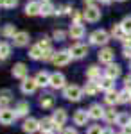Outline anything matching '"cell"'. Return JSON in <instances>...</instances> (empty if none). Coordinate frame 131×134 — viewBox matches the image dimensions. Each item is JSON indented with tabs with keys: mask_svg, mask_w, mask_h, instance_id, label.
I'll use <instances>...</instances> for the list:
<instances>
[{
	"mask_svg": "<svg viewBox=\"0 0 131 134\" xmlns=\"http://www.w3.org/2000/svg\"><path fill=\"white\" fill-rule=\"evenodd\" d=\"M108 41H110V32H106L104 29H97V31H93L90 34V45L104 47Z\"/></svg>",
	"mask_w": 131,
	"mask_h": 134,
	"instance_id": "6da1fadb",
	"label": "cell"
},
{
	"mask_svg": "<svg viewBox=\"0 0 131 134\" xmlns=\"http://www.w3.org/2000/svg\"><path fill=\"white\" fill-rule=\"evenodd\" d=\"M63 97L67 100H70V102H77V100H81V97H83V90H81L79 86H75V84L65 86L63 88Z\"/></svg>",
	"mask_w": 131,
	"mask_h": 134,
	"instance_id": "7a4b0ae2",
	"label": "cell"
},
{
	"mask_svg": "<svg viewBox=\"0 0 131 134\" xmlns=\"http://www.w3.org/2000/svg\"><path fill=\"white\" fill-rule=\"evenodd\" d=\"M83 16H84V20L90 21V23H95V21L101 20V9L97 7V5H88L84 13H83Z\"/></svg>",
	"mask_w": 131,
	"mask_h": 134,
	"instance_id": "3957f363",
	"label": "cell"
},
{
	"mask_svg": "<svg viewBox=\"0 0 131 134\" xmlns=\"http://www.w3.org/2000/svg\"><path fill=\"white\" fill-rule=\"evenodd\" d=\"M68 52H70L72 59H83V57L88 55V47L81 45V43H75V45H72L70 48H68Z\"/></svg>",
	"mask_w": 131,
	"mask_h": 134,
	"instance_id": "277c9868",
	"label": "cell"
},
{
	"mask_svg": "<svg viewBox=\"0 0 131 134\" xmlns=\"http://www.w3.org/2000/svg\"><path fill=\"white\" fill-rule=\"evenodd\" d=\"M70 61H72V55H70V52H68V50L56 52V55H54V59H52V63H54L56 66H67Z\"/></svg>",
	"mask_w": 131,
	"mask_h": 134,
	"instance_id": "5b68a950",
	"label": "cell"
},
{
	"mask_svg": "<svg viewBox=\"0 0 131 134\" xmlns=\"http://www.w3.org/2000/svg\"><path fill=\"white\" fill-rule=\"evenodd\" d=\"M18 116H16V111H13V109H2L0 111V125H11L14 124V120H16Z\"/></svg>",
	"mask_w": 131,
	"mask_h": 134,
	"instance_id": "8992f818",
	"label": "cell"
},
{
	"mask_svg": "<svg viewBox=\"0 0 131 134\" xmlns=\"http://www.w3.org/2000/svg\"><path fill=\"white\" fill-rule=\"evenodd\" d=\"M51 88L54 90H61V88H65V75L59 72H54L51 73V82H49Z\"/></svg>",
	"mask_w": 131,
	"mask_h": 134,
	"instance_id": "52a82bcc",
	"label": "cell"
},
{
	"mask_svg": "<svg viewBox=\"0 0 131 134\" xmlns=\"http://www.w3.org/2000/svg\"><path fill=\"white\" fill-rule=\"evenodd\" d=\"M97 57H99V61L104 63V64H111V63H113V57H115V52L111 50V48H108V47H104V48L99 50Z\"/></svg>",
	"mask_w": 131,
	"mask_h": 134,
	"instance_id": "ba28073f",
	"label": "cell"
},
{
	"mask_svg": "<svg viewBox=\"0 0 131 134\" xmlns=\"http://www.w3.org/2000/svg\"><path fill=\"white\" fill-rule=\"evenodd\" d=\"M104 107H102L101 104H92L90 109H88V116H90L92 120H101V118H104Z\"/></svg>",
	"mask_w": 131,
	"mask_h": 134,
	"instance_id": "9c48e42d",
	"label": "cell"
},
{
	"mask_svg": "<svg viewBox=\"0 0 131 134\" xmlns=\"http://www.w3.org/2000/svg\"><path fill=\"white\" fill-rule=\"evenodd\" d=\"M88 120H90V116H88V111H86V109H77V111L74 113V124L79 125V127L86 125Z\"/></svg>",
	"mask_w": 131,
	"mask_h": 134,
	"instance_id": "30bf717a",
	"label": "cell"
},
{
	"mask_svg": "<svg viewBox=\"0 0 131 134\" xmlns=\"http://www.w3.org/2000/svg\"><path fill=\"white\" fill-rule=\"evenodd\" d=\"M20 88H22V93H25V95H31V93H34V91H36L38 84H36V81H34V79L27 77V79H23V81H22Z\"/></svg>",
	"mask_w": 131,
	"mask_h": 134,
	"instance_id": "8fae6325",
	"label": "cell"
},
{
	"mask_svg": "<svg viewBox=\"0 0 131 134\" xmlns=\"http://www.w3.org/2000/svg\"><path fill=\"white\" fill-rule=\"evenodd\" d=\"M22 129H23V132L32 134V132H36V131L40 129V122H38L36 118H25V122H23V125H22Z\"/></svg>",
	"mask_w": 131,
	"mask_h": 134,
	"instance_id": "7c38bea8",
	"label": "cell"
},
{
	"mask_svg": "<svg viewBox=\"0 0 131 134\" xmlns=\"http://www.w3.org/2000/svg\"><path fill=\"white\" fill-rule=\"evenodd\" d=\"M120 73H122V68H120V64H117V63H111V64H108V68L104 70V75L106 77H110V79H117V77H120Z\"/></svg>",
	"mask_w": 131,
	"mask_h": 134,
	"instance_id": "4fadbf2b",
	"label": "cell"
},
{
	"mask_svg": "<svg viewBox=\"0 0 131 134\" xmlns=\"http://www.w3.org/2000/svg\"><path fill=\"white\" fill-rule=\"evenodd\" d=\"M84 25H81V23H72L70 25V31H68V34H70L72 40H81L83 36H84Z\"/></svg>",
	"mask_w": 131,
	"mask_h": 134,
	"instance_id": "5bb4252c",
	"label": "cell"
},
{
	"mask_svg": "<svg viewBox=\"0 0 131 134\" xmlns=\"http://www.w3.org/2000/svg\"><path fill=\"white\" fill-rule=\"evenodd\" d=\"M40 11H41L40 0H31V2H27V5H25V14L36 16V14H40Z\"/></svg>",
	"mask_w": 131,
	"mask_h": 134,
	"instance_id": "9a60e30c",
	"label": "cell"
},
{
	"mask_svg": "<svg viewBox=\"0 0 131 134\" xmlns=\"http://www.w3.org/2000/svg\"><path fill=\"white\" fill-rule=\"evenodd\" d=\"M13 77L14 79H27V66L23 64V63H16L14 66H13Z\"/></svg>",
	"mask_w": 131,
	"mask_h": 134,
	"instance_id": "2e32d148",
	"label": "cell"
},
{
	"mask_svg": "<svg viewBox=\"0 0 131 134\" xmlns=\"http://www.w3.org/2000/svg\"><path fill=\"white\" fill-rule=\"evenodd\" d=\"M34 81H36V84L38 86H41V88H45V86H49V82H51V73L49 72H38L36 73V77H34Z\"/></svg>",
	"mask_w": 131,
	"mask_h": 134,
	"instance_id": "e0dca14e",
	"label": "cell"
},
{
	"mask_svg": "<svg viewBox=\"0 0 131 134\" xmlns=\"http://www.w3.org/2000/svg\"><path fill=\"white\" fill-rule=\"evenodd\" d=\"M67 118H68V116H67V111H65V109H61V107H59V109H56V111H54V114H52L54 124H56V125H61V127L65 125Z\"/></svg>",
	"mask_w": 131,
	"mask_h": 134,
	"instance_id": "ac0fdd59",
	"label": "cell"
},
{
	"mask_svg": "<svg viewBox=\"0 0 131 134\" xmlns=\"http://www.w3.org/2000/svg\"><path fill=\"white\" fill-rule=\"evenodd\" d=\"M83 91L86 93L88 97H93V95H97V93L101 91V88H99V84H97V81H88V82L84 84Z\"/></svg>",
	"mask_w": 131,
	"mask_h": 134,
	"instance_id": "d6986e66",
	"label": "cell"
},
{
	"mask_svg": "<svg viewBox=\"0 0 131 134\" xmlns=\"http://www.w3.org/2000/svg\"><path fill=\"white\" fill-rule=\"evenodd\" d=\"M40 4H41V11H40L41 16H51L56 13V7L51 4V0H40Z\"/></svg>",
	"mask_w": 131,
	"mask_h": 134,
	"instance_id": "ffe728a7",
	"label": "cell"
},
{
	"mask_svg": "<svg viewBox=\"0 0 131 134\" xmlns=\"http://www.w3.org/2000/svg\"><path fill=\"white\" fill-rule=\"evenodd\" d=\"M13 43H14V47H25L27 43H29V34L27 32H16V36L13 38Z\"/></svg>",
	"mask_w": 131,
	"mask_h": 134,
	"instance_id": "44dd1931",
	"label": "cell"
},
{
	"mask_svg": "<svg viewBox=\"0 0 131 134\" xmlns=\"http://www.w3.org/2000/svg\"><path fill=\"white\" fill-rule=\"evenodd\" d=\"M113 82H115V81H113V79H110V77H106V75H104V77H101V79L97 81L99 88H101L104 93L110 91V90H115V88H113Z\"/></svg>",
	"mask_w": 131,
	"mask_h": 134,
	"instance_id": "7402d4cb",
	"label": "cell"
},
{
	"mask_svg": "<svg viewBox=\"0 0 131 134\" xmlns=\"http://www.w3.org/2000/svg\"><path fill=\"white\" fill-rule=\"evenodd\" d=\"M86 77H88V81H99L102 75H101V68L99 66H95V64H92L90 68L86 70Z\"/></svg>",
	"mask_w": 131,
	"mask_h": 134,
	"instance_id": "603a6c76",
	"label": "cell"
},
{
	"mask_svg": "<svg viewBox=\"0 0 131 134\" xmlns=\"http://www.w3.org/2000/svg\"><path fill=\"white\" fill-rule=\"evenodd\" d=\"M40 129L43 132H54V129H56V124H54V120L52 118H43L40 122Z\"/></svg>",
	"mask_w": 131,
	"mask_h": 134,
	"instance_id": "cb8c5ba5",
	"label": "cell"
},
{
	"mask_svg": "<svg viewBox=\"0 0 131 134\" xmlns=\"http://www.w3.org/2000/svg\"><path fill=\"white\" fill-rule=\"evenodd\" d=\"M104 102L110 104V105L119 104V91H117V90H110V91H106V95H104Z\"/></svg>",
	"mask_w": 131,
	"mask_h": 134,
	"instance_id": "d4e9b609",
	"label": "cell"
},
{
	"mask_svg": "<svg viewBox=\"0 0 131 134\" xmlns=\"http://www.w3.org/2000/svg\"><path fill=\"white\" fill-rule=\"evenodd\" d=\"M9 102H11V91L9 90L0 91V109H7Z\"/></svg>",
	"mask_w": 131,
	"mask_h": 134,
	"instance_id": "484cf974",
	"label": "cell"
},
{
	"mask_svg": "<svg viewBox=\"0 0 131 134\" xmlns=\"http://www.w3.org/2000/svg\"><path fill=\"white\" fill-rule=\"evenodd\" d=\"M16 32H18V31H16V27H14L13 23H7V25H4V29H2V36L13 40V38L16 36Z\"/></svg>",
	"mask_w": 131,
	"mask_h": 134,
	"instance_id": "4316f807",
	"label": "cell"
},
{
	"mask_svg": "<svg viewBox=\"0 0 131 134\" xmlns=\"http://www.w3.org/2000/svg\"><path fill=\"white\" fill-rule=\"evenodd\" d=\"M40 105L43 107V109H49V107H52V105H54V97H52L51 93H47V95H41Z\"/></svg>",
	"mask_w": 131,
	"mask_h": 134,
	"instance_id": "83f0119b",
	"label": "cell"
},
{
	"mask_svg": "<svg viewBox=\"0 0 131 134\" xmlns=\"http://www.w3.org/2000/svg\"><path fill=\"white\" fill-rule=\"evenodd\" d=\"M14 111H16V116H27L29 113V102H18L16 104V107H14Z\"/></svg>",
	"mask_w": 131,
	"mask_h": 134,
	"instance_id": "f1b7e54d",
	"label": "cell"
},
{
	"mask_svg": "<svg viewBox=\"0 0 131 134\" xmlns=\"http://www.w3.org/2000/svg\"><path fill=\"white\" fill-rule=\"evenodd\" d=\"M117 118H119V113H117L113 107L104 111V120H106L108 124H117Z\"/></svg>",
	"mask_w": 131,
	"mask_h": 134,
	"instance_id": "f546056e",
	"label": "cell"
},
{
	"mask_svg": "<svg viewBox=\"0 0 131 134\" xmlns=\"http://www.w3.org/2000/svg\"><path fill=\"white\" fill-rule=\"evenodd\" d=\"M29 57H31V59H34V61H38V59L43 57V50H41L38 45H32V47L29 48Z\"/></svg>",
	"mask_w": 131,
	"mask_h": 134,
	"instance_id": "4dcf8cb0",
	"label": "cell"
},
{
	"mask_svg": "<svg viewBox=\"0 0 131 134\" xmlns=\"http://www.w3.org/2000/svg\"><path fill=\"white\" fill-rule=\"evenodd\" d=\"M110 36H113L115 40H122V38L126 36V32H124V29L120 27V23H119V25H113V27H111Z\"/></svg>",
	"mask_w": 131,
	"mask_h": 134,
	"instance_id": "1f68e13d",
	"label": "cell"
},
{
	"mask_svg": "<svg viewBox=\"0 0 131 134\" xmlns=\"http://www.w3.org/2000/svg\"><path fill=\"white\" fill-rule=\"evenodd\" d=\"M117 125H120L122 129L128 127V125H131V116L128 113H120V114H119V118H117Z\"/></svg>",
	"mask_w": 131,
	"mask_h": 134,
	"instance_id": "d6a6232c",
	"label": "cell"
},
{
	"mask_svg": "<svg viewBox=\"0 0 131 134\" xmlns=\"http://www.w3.org/2000/svg\"><path fill=\"white\" fill-rule=\"evenodd\" d=\"M11 54V45L9 43H0V59H7Z\"/></svg>",
	"mask_w": 131,
	"mask_h": 134,
	"instance_id": "836d02e7",
	"label": "cell"
},
{
	"mask_svg": "<svg viewBox=\"0 0 131 134\" xmlns=\"http://www.w3.org/2000/svg\"><path fill=\"white\" fill-rule=\"evenodd\" d=\"M131 100V93L128 90H122L119 91V104H128Z\"/></svg>",
	"mask_w": 131,
	"mask_h": 134,
	"instance_id": "e575fe53",
	"label": "cell"
},
{
	"mask_svg": "<svg viewBox=\"0 0 131 134\" xmlns=\"http://www.w3.org/2000/svg\"><path fill=\"white\" fill-rule=\"evenodd\" d=\"M51 38H47V36H43V38H41L40 41H38V47H40L41 50H49V48H52L51 47Z\"/></svg>",
	"mask_w": 131,
	"mask_h": 134,
	"instance_id": "d590c367",
	"label": "cell"
},
{
	"mask_svg": "<svg viewBox=\"0 0 131 134\" xmlns=\"http://www.w3.org/2000/svg\"><path fill=\"white\" fill-rule=\"evenodd\" d=\"M120 27L124 29L126 34H131V16H126V18L120 21Z\"/></svg>",
	"mask_w": 131,
	"mask_h": 134,
	"instance_id": "8d00e7d4",
	"label": "cell"
},
{
	"mask_svg": "<svg viewBox=\"0 0 131 134\" xmlns=\"http://www.w3.org/2000/svg\"><path fill=\"white\" fill-rule=\"evenodd\" d=\"M67 38V32L61 31V29H56V31L52 32V40H56V41H63Z\"/></svg>",
	"mask_w": 131,
	"mask_h": 134,
	"instance_id": "74e56055",
	"label": "cell"
},
{
	"mask_svg": "<svg viewBox=\"0 0 131 134\" xmlns=\"http://www.w3.org/2000/svg\"><path fill=\"white\" fill-rule=\"evenodd\" d=\"M72 11H74V9H72L70 5L67 4V5H61V7H58L54 14H72Z\"/></svg>",
	"mask_w": 131,
	"mask_h": 134,
	"instance_id": "f35d334b",
	"label": "cell"
},
{
	"mask_svg": "<svg viewBox=\"0 0 131 134\" xmlns=\"http://www.w3.org/2000/svg\"><path fill=\"white\" fill-rule=\"evenodd\" d=\"M0 5L2 7H7V9H13L18 5V0H0Z\"/></svg>",
	"mask_w": 131,
	"mask_h": 134,
	"instance_id": "ab89813d",
	"label": "cell"
},
{
	"mask_svg": "<svg viewBox=\"0 0 131 134\" xmlns=\"http://www.w3.org/2000/svg\"><path fill=\"white\" fill-rule=\"evenodd\" d=\"M54 55H56V52L52 50V48H49V50H43V61H52L54 59Z\"/></svg>",
	"mask_w": 131,
	"mask_h": 134,
	"instance_id": "60d3db41",
	"label": "cell"
},
{
	"mask_svg": "<svg viewBox=\"0 0 131 134\" xmlns=\"http://www.w3.org/2000/svg\"><path fill=\"white\" fill-rule=\"evenodd\" d=\"M102 131H104V129H102L101 125H92L90 129L86 131V134H102Z\"/></svg>",
	"mask_w": 131,
	"mask_h": 134,
	"instance_id": "b9f144b4",
	"label": "cell"
},
{
	"mask_svg": "<svg viewBox=\"0 0 131 134\" xmlns=\"http://www.w3.org/2000/svg\"><path fill=\"white\" fill-rule=\"evenodd\" d=\"M81 18H84L81 11H75V9L72 11V20H74V23H81Z\"/></svg>",
	"mask_w": 131,
	"mask_h": 134,
	"instance_id": "7bdbcfd3",
	"label": "cell"
},
{
	"mask_svg": "<svg viewBox=\"0 0 131 134\" xmlns=\"http://www.w3.org/2000/svg\"><path fill=\"white\" fill-rule=\"evenodd\" d=\"M122 43H124V48H131V34H126L122 38Z\"/></svg>",
	"mask_w": 131,
	"mask_h": 134,
	"instance_id": "ee69618b",
	"label": "cell"
},
{
	"mask_svg": "<svg viewBox=\"0 0 131 134\" xmlns=\"http://www.w3.org/2000/svg\"><path fill=\"white\" fill-rule=\"evenodd\" d=\"M124 90H128V91H131V75H128V77H124Z\"/></svg>",
	"mask_w": 131,
	"mask_h": 134,
	"instance_id": "f6af8a7d",
	"label": "cell"
},
{
	"mask_svg": "<svg viewBox=\"0 0 131 134\" xmlns=\"http://www.w3.org/2000/svg\"><path fill=\"white\" fill-rule=\"evenodd\" d=\"M61 134H77V131H75V129H72V127H68V129H65Z\"/></svg>",
	"mask_w": 131,
	"mask_h": 134,
	"instance_id": "bcb514c9",
	"label": "cell"
},
{
	"mask_svg": "<svg viewBox=\"0 0 131 134\" xmlns=\"http://www.w3.org/2000/svg\"><path fill=\"white\" fill-rule=\"evenodd\" d=\"M83 2L86 4V7H88V5H95V0H83Z\"/></svg>",
	"mask_w": 131,
	"mask_h": 134,
	"instance_id": "7dc6e473",
	"label": "cell"
},
{
	"mask_svg": "<svg viewBox=\"0 0 131 134\" xmlns=\"http://www.w3.org/2000/svg\"><path fill=\"white\" fill-rule=\"evenodd\" d=\"M102 134H115V132H113V129L108 127V129H104V131H102Z\"/></svg>",
	"mask_w": 131,
	"mask_h": 134,
	"instance_id": "c3c4849f",
	"label": "cell"
},
{
	"mask_svg": "<svg viewBox=\"0 0 131 134\" xmlns=\"http://www.w3.org/2000/svg\"><path fill=\"white\" fill-rule=\"evenodd\" d=\"M99 2H102V4H111V0H99Z\"/></svg>",
	"mask_w": 131,
	"mask_h": 134,
	"instance_id": "681fc988",
	"label": "cell"
},
{
	"mask_svg": "<svg viewBox=\"0 0 131 134\" xmlns=\"http://www.w3.org/2000/svg\"><path fill=\"white\" fill-rule=\"evenodd\" d=\"M120 134H129V132H126V131H122V132Z\"/></svg>",
	"mask_w": 131,
	"mask_h": 134,
	"instance_id": "f907efd6",
	"label": "cell"
},
{
	"mask_svg": "<svg viewBox=\"0 0 131 134\" xmlns=\"http://www.w3.org/2000/svg\"><path fill=\"white\" fill-rule=\"evenodd\" d=\"M43 134H54V132H43Z\"/></svg>",
	"mask_w": 131,
	"mask_h": 134,
	"instance_id": "816d5d0a",
	"label": "cell"
},
{
	"mask_svg": "<svg viewBox=\"0 0 131 134\" xmlns=\"http://www.w3.org/2000/svg\"><path fill=\"white\" fill-rule=\"evenodd\" d=\"M129 70H131V63H129Z\"/></svg>",
	"mask_w": 131,
	"mask_h": 134,
	"instance_id": "f5cc1de1",
	"label": "cell"
},
{
	"mask_svg": "<svg viewBox=\"0 0 131 134\" xmlns=\"http://www.w3.org/2000/svg\"><path fill=\"white\" fill-rule=\"evenodd\" d=\"M119 2H124V0H119Z\"/></svg>",
	"mask_w": 131,
	"mask_h": 134,
	"instance_id": "db71d44e",
	"label": "cell"
},
{
	"mask_svg": "<svg viewBox=\"0 0 131 134\" xmlns=\"http://www.w3.org/2000/svg\"><path fill=\"white\" fill-rule=\"evenodd\" d=\"M0 111H2V109H0Z\"/></svg>",
	"mask_w": 131,
	"mask_h": 134,
	"instance_id": "11a10c76",
	"label": "cell"
}]
</instances>
